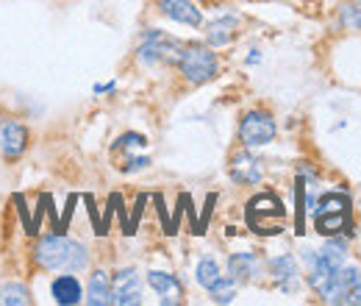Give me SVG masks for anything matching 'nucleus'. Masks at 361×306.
<instances>
[{"mask_svg":"<svg viewBox=\"0 0 361 306\" xmlns=\"http://www.w3.org/2000/svg\"><path fill=\"white\" fill-rule=\"evenodd\" d=\"M34 262L42 270H62V273H81L89 264L86 245L64 237V234H45L34 248Z\"/></svg>","mask_w":361,"mask_h":306,"instance_id":"1","label":"nucleus"},{"mask_svg":"<svg viewBox=\"0 0 361 306\" xmlns=\"http://www.w3.org/2000/svg\"><path fill=\"white\" fill-rule=\"evenodd\" d=\"M178 67L189 84H206L217 75L220 62H217V53L212 51V45H189L180 53Z\"/></svg>","mask_w":361,"mask_h":306,"instance_id":"2","label":"nucleus"},{"mask_svg":"<svg viewBox=\"0 0 361 306\" xmlns=\"http://www.w3.org/2000/svg\"><path fill=\"white\" fill-rule=\"evenodd\" d=\"M180 53H184L180 42H175L164 31H147L142 37V45H139V62L142 64H178Z\"/></svg>","mask_w":361,"mask_h":306,"instance_id":"3","label":"nucleus"},{"mask_svg":"<svg viewBox=\"0 0 361 306\" xmlns=\"http://www.w3.org/2000/svg\"><path fill=\"white\" fill-rule=\"evenodd\" d=\"M278 128H275V120L267 114V111H248L239 123V139L248 145V147H261V145H270L275 139Z\"/></svg>","mask_w":361,"mask_h":306,"instance_id":"4","label":"nucleus"},{"mask_svg":"<svg viewBox=\"0 0 361 306\" xmlns=\"http://www.w3.org/2000/svg\"><path fill=\"white\" fill-rule=\"evenodd\" d=\"M284 215H286V209L272 192H261L248 204V220L259 234H275L267 220H281Z\"/></svg>","mask_w":361,"mask_h":306,"instance_id":"5","label":"nucleus"},{"mask_svg":"<svg viewBox=\"0 0 361 306\" xmlns=\"http://www.w3.org/2000/svg\"><path fill=\"white\" fill-rule=\"evenodd\" d=\"M344 264V242L342 240H328L325 248L317 253L314 264L308 267V284L317 289L328 276H333Z\"/></svg>","mask_w":361,"mask_h":306,"instance_id":"6","label":"nucleus"},{"mask_svg":"<svg viewBox=\"0 0 361 306\" xmlns=\"http://www.w3.org/2000/svg\"><path fill=\"white\" fill-rule=\"evenodd\" d=\"M28 147V128L17 120H3L0 123V153L6 159H17L23 156Z\"/></svg>","mask_w":361,"mask_h":306,"instance_id":"7","label":"nucleus"},{"mask_svg":"<svg viewBox=\"0 0 361 306\" xmlns=\"http://www.w3.org/2000/svg\"><path fill=\"white\" fill-rule=\"evenodd\" d=\"M111 292H114V303H120V306H136V303H142V281H139L136 270L133 267L120 270L111 278Z\"/></svg>","mask_w":361,"mask_h":306,"instance_id":"8","label":"nucleus"},{"mask_svg":"<svg viewBox=\"0 0 361 306\" xmlns=\"http://www.w3.org/2000/svg\"><path fill=\"white\" fill-rule=\"evenodd\" d=\"M353 278H355V267H344V264H342L333 276H328V278L317 287V292H320V298H322L325 303H344Z\"/></svg>","mask_w":361,"mask_h":306,"instance_id":"9","label":"nucleus"},{"mask_svg":"<svg viewBox=\"0 0 361 306\" xmlns=\"http://www.w3.org/2000/svg\"><path fill=\"white\" fill-rule=\"evenodd\" d=\"M158 9H161L164 17L180 23V26L198 28V26L203 23L201 9H195V3H189V0H158Z\"/></svg>","mask_w":361,"mask_h":306,"instance_id":"10","label":"nucleus"},{"mask_svg":"<svg viewBox=\"0 0 361 306\" xmlns=\"http://www.w3.org/2000/svg\"><path fill=\"white\" fill-rule=\"evenodd\" d=\"M228 173H231V179H234L237 184H259L264 170H261V162H259V159H253L248 150H242V153H237V156L231 159Z\"/></svg>","mask_w":361,"mask_h":306,"instance_id":"11","label":"nucleus"},{"mask_svg":"<svg viewBox=\"0 0 361 306\" xmlns=\"http://www.w3.org/2000/svg\"><path fill=\"white\" fill-rule=\"evenodd\" d=\"M50 295H53L56 303L73 306V303H81V300H84V287H81V281H78L73 273H64V276H56V278H53Z\"/></svg>","mask_w":361,"mask_h":306,"instance_id":"12","label":"nucleus"},{"mask_svg":"<svg viewBox=\"0 0 361 306\" xmlns=\"http://www.w3.org/2000/svg\"><path fill=\"white\" fill-rule=\"evenodd\" d=\"M270 273L275 278V284L284 289V292H295L297 289V262L295 256L284 253V256H275L270 262Z\"/></svg>","mask_w":361,"mask_h":306,"instance_id":"13","label":"nucleus"},{"mask_svg":"<svg viewBox=\"0 0 361 306\" xmlns=\"http://www.w3.org/2000/svg\"><path fill=\"white\" fill-rule=\"evenodd\" d=\"M86 303H89V306H109V303H114V292H111V278H109V273L95 270V273L89 276Z\"/></svg>","mask_w":361,"mask_h":306,"instance_id":"14","label":"nucleus"},{"mask_svg":"<svg viewBox=\"0 0 361 306\" xmlns=\"http://www.w3.org/2000/svg\"><path fill=\"white\" fill-rule=\"evenodd\" d=\"M147 284H150V289H156L161 295V303H178V298H180V281L172 273L150 270L147 273Z\"/></svg>","mask_w":361,"mask_h":306,"instance_id":"15","label":"nucleus"},{"mask_svg":"<svg viewBox=\"0 0 361 306\" xmlns=\"http://www.w3.org/2000/svg\"><path fill=\"white\" fill-rule=\"evenodd\" d=\"M237 31H239V20H237V17H220V20L209 23V28H206V42H209L212 48H223V45L234 42Z\"/></svg>","mask_w":361,"mask_h":306,"instance_id":"16","label":"nucleus"},{"mask_svg":"<svg viewBox=\"0 0 361 306\" xmlns=\"http://www.w3.org/2000/svg\"><path fill=\"white\" fill-rule=\"evenodd\" d=\"M228 273H231L234 281H250V278L259 273V259H256V253H248V251L234 253V256L228 259Z\"/></svg>","mask_w":361,"mask_h":306,"instance_id":"17","label":"nucleus"},{"mask_svg":"<svg viewBox=\"0 0 361 306\" xmlns=\"http://www.w3.org/2000/svg\"><path fill=\"white\" fill-rule=\"evenodd\" d=\"M353 209V201H350V195H344V192H325L317 204H314V217L317 215H344V212H350Z\"/></svg>","mask_w":361,"mask_h":306,"instance_id":"18","label":"nucleus"},{"mask_svg":"<svg viewBox=\"0 0 361 306\" xmlns=\"http://www.w3.org/2000/svg\"><path fill=\"white\" fill-rule=\"evenodd\" d=\"M314 223H317V231L325 234V237H333L339 231L353 234V228H350V212H344V215H317Z\"/></svg>","mask_w":361,"mask_h":306,"instance_id":"19","label":"nucleus"},{"mask_svg":"<svg viewBox=\"0 0 361 306\" xmlns=\"http://www.w3.org/2000/svg\"><path fill=\"white\" fill-rule=\"evenodd\" d=\"M209 292H212L214 303H231V300L237 298V281H234L231 276H220V278L209 287Z\"/></svg>","mask_w":361,"mask_h":306,"instance_id":"20","label":"nucleus"},{"mask_svg":"<svg viewBox=\"0 0 361 306\" xmlns=\"http://www.w3.org/2000/svg\"><path fill=\"white\" fill-rule=\"evenodd\" d=\"M0 303H9V306H26L31 303V292L26 284H6L3 292H0Z\"/></svg>","mask_w":361,"mask_h":306,"instance_id":"21","label":"nucleus"},{"mask_svg":"<svg viewBox=\"0 0 361 306\" xmlns=\"http://www.w3.org/2000/svg\"><path fill=\"white\" fill-rule=\"evenodd\" d=\"M195 278H198V284H201L203 289H209V287L220 278V264H217L212 256L201 259V262H198V270H195Z\"/></svg>","mask_w":361,"mask_h":306,"instance_id":"22","label":"nucleus"},{"mask_svg":"<svg viewBox=\"0 0 361 306\" xmlns=\"http://www.w3.org/2000/svg\"><path fill=\"white\" fill-rule=\"evenodd\" d=\"M342 23H344V26H350V28H355V31H361V3L347 6V9H344V15H342Z\"/></svg>","mask_w":361,"mask_h":306,"instance_id":"23","label":"nucleus"},{"mask_svg":"<svg viewBox=\"0 0 361 306\" xmlns=\"http://www.w3.org/2000/svg\"><path fill=\"white\" fill-rule=\"evenodd\" d=\"M344 303L361 306V270H355V278H353V284H350V292H347Z\"/></svg>","mask_w":361,"mask_h":306,"instance_id":"24","label":"nucleus"},{"mask_svg":"<svg viewBox=\"0 0 361 306\" xmlns=\"http://www.w3.org/2000/svg\"><path fill=\"white\" fill-rule=\"evenodd\" d=\"M145 145H147V139L142 134H122L117 139V147H145Z\"/></svg>","mask_w":361,"mask_h":306,"instance_id":"25","label":"nucleus"},{"mask_svg":"<svg viewBox=\"0 0 361 306\" xmlns=\"http://www.w3.org/2000/svg\"><path fill=\"white\" fill-rule=\"evenodd\" d=\"M147 165H150L147 156H133V159H128V162L122 165V170H125V173H133V170H142V168H147Z\"/></svg>","mask_w":361,"mask_h":306,"instance_id":"26","label":"nucleus"},{"mask_svg":"<svg viewBox=\"0 0 361 306\" xmlns=\"http://www.w3.org/2000/svg\"><path fill=\"white\" fill-rule=\"evenodd\" d=\"M259 62V51H250V56H248V64H256Z\"/></svg>","mask_w":361,"mask_h":306,"instance_id":"27","label":"nucleus"}]
</instances>
